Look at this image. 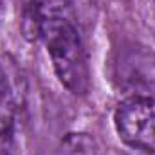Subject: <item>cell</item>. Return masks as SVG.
<instances>
[{"mask_svg": "<svg viewBox=\"0 0 155 155\" xmlns=\"http://www.w3.org/2000/svg\"><path fill=\"white\" fill-rule=\"evenodd\" d=\"M0 155H20V126L13 99L0 105Z\"/></svg>", "mask_w": 155, "mask_h": 155, "instance_id": "obj_4", "label": "cell"}, {"mask_svg": "<svg viewBox=\"0 0 155 155\" xmlns=\"http://www.w3.org/2000/svg\"><path fill=\"white\" fill-rule=\"evenodd\" d=\"M153 2H155V0H153Z\"/></svg>", "mask_w": 155, "mask_h": 155, "instance_id": "obj_7", "label": "cell"}, {"mask_svg": "<svg viewBox=\"0 0 155 155\" xmlns=\"http://www.w3.org/2000/svg\"><path fill=\"white\" fill-rule=\"evenodd\" d=\"M114 126L126 146L155 153V99L126 97L114 112Z\"/></svg>", "mask_w": 155, "mask_h": 155, "instance_id": "obj_3", "label": "cell"}, {"mask_svg": "<svg viewBox=\"0 0 155 155\" xmlns=\"http://www.w3.org/2000/svg\"><path fill=\"white\" fill-rule=\"evenodd\" d=\"M31 22L36 25L38 22L60 16V15H74L72 13V0H29Z\"/></svg>", "mask_w": 155, "mask_h": 155, "instance_id": "obj_5", "label": "cell"}, {"mask_svg": "<svg viewBox=\"0 0 155 155\" xmlns=\"http://www.w3.org/2000/svg\"><path fill=\"white\" fill-rule=\"evenodd\" d=\"M13 99V94H11V85H9V79L5 76V71L4 67L0 65V105Z\"/></svg>", "mask_w": 155, "mask_h": 155, "instance_id": "obj_6", "label": "cell"}, {"mask_svg": "<svg viewBox=\"0 0 155 155\" xmlns=\"http://www.w3.org/2000/svg\"><path fill=\"white\" fill-rule=\"evenodd\" d=\"M112 79L126 97L155 99V51L137 43H121L112 54Z\"/></svg>", "mask_w": 155, "mask_h": 155, "instance_id": "obj_2", "label": "cell"}, {"mask_svg": "<svg viewBox=\"0 0 155 155\" xmlns=\"http://www.w3.org/2000/svg\"><path fill=\"white\" fill-rule=\"evenodd\" d=\"M51 58L58 81L74 96H85L90 88V67L74 15L51 16L35 25Z\"/></svg>", "mask_w": 155, "mask_h": 155, "instance_id": "obj_1", "label": "cell"}]
</instances>
